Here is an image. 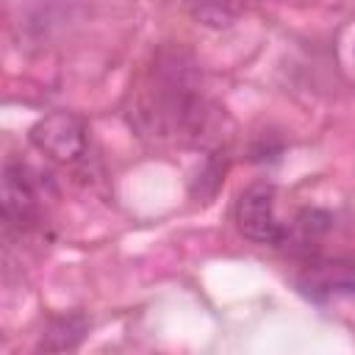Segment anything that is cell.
<instances>
[{"label":"cell","mask_w":355,"mask_h":355,"mask_svg":"<svg viewBox=\"0 0 355 355\" xmlns=\"http://www.w3.org/2000/svg\"><path fill=\"white\" fill-rule=\"evenodd\" d=\"M333 216L322 208H302L283 230L280 239V250L291 252V255H311V250L324 239V233L330 230Z\"/></svg>","instance_id":"obj_6"},{"label":"cell","mask_w":355,"mask_h":355,"mask_svg":"<svg viewBox=\"0 0 355 355\" xmlns=\"http://www.w3.org/2000/svg\"><path fill=\"white\" fill-rule=\"evenodd\" d=\"M294 286L313 302L355 297V258L308 255L300 272L294 275Z\"/></svg>","instance_id":"obj_5"},{"label":"cell","mask_w":355,"mask_h":355,"mask_svg":"<svg viewBox=\"0 0 355 355\" xmlns=\"http://www.w3.org/2000/svg\"><path fill=\"white\" fill-rule=\"evenodd\" d=\"M186 8L205 28H227L244 11V0H186Z\"/></svg>","instance_id":"obj_8"},{"label":"cell","mask_w":355,"mask_h":355,"mask_svg":"<svg viewBox=\"0 0 355 355\" xmlns=\"http://www.w3.org/2000/svg\"><path fill=\"white\" fill-rule=\"evenodd\" d=\"M214 111L194 55L180 44H166L153 55L147 89H141L130 122L141 136L200 141L214 125Z\"/></svg>","instance_id":"obj_1"},{"label":"cell","mask_w":355,"mask_h":355,"mask_svg":"<svg viewBox=\"0 0 355 355\" xmlns=\"http://www.w3.org/2000/svg\"><path fill=\"white\" fill-rule=\"evenodd\" d=\"M42 172L19 158H8L3 164V222L17 230H31L42 216Z\"/></svg>","instance_id":"obj_2"},{"label":"cell","mask_w":355,"mask_h":355,"mask_svg":"<svg viewBox=\"0 0 355 355\" xmlns=\"http://www.w3.org/2000/svg\"><path fill=\"white\" fill-rule=\"evenodd\" d=\"M233 222L236 230L252 241V244H263V247H280L286 222H280L277 208H275V186L272 183H250L233 205Z\"/></svg>","instance_id":"obj_4"},{"label":"cell","mask_w":355,"mask_h":355,"mask_svg":"<svg viewBox=\"0 0 355 355\" xmlns=\"http://www.w3.org/2000/svg\"><path fill=\"white\" fill-rule=\"evenodd\" d=\"M89 316L80 313V311H69V313H61V316H53L39 341H36V352H69V349H78L83 344V338L89 336Z\"/></svg>","instance_id":"obj_7"},{"label":"cell","mask_w":355,"mask_h":355,"mask_svg":"<svg viewBox=\"0 0 355 355\" xmlns=\"http://www.w3.org/2000/svg\"><path fill=\"white\" fill-rule=\"evenodd\" d=\"M28 141L55 164H75L86 155L89 128L72 111H50L31 125Z\"/></svg>","instance_id":"obj_3"},{"label":"cell","mask_w":355,"mask_h":355,"mask_svg":"<svg viewBox=\"0 0 355 355\" xmlns=\"http://www.w3.org/2000/svg\"><path fill=\"white\" fill-rule=\"evenodd\" d=\"M227 172V153L225 150H214L205 155V161L200 164L194 180H191V197L197 200H208L216 194V189L222 186Z\"/></svg>","instance_id":"obj_9"}]
</instances>
